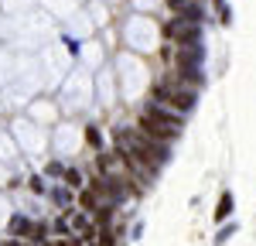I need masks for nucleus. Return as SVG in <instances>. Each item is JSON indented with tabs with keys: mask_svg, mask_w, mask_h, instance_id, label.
<instances>
[{
	"mask_svg": "<svg viewBox=\"0 0 256 246\" xmlns=\"http://www.w3.org/2000/svg\"><path fill=\"white\" fill-rule=\"evenodd\" d=\"M158 102L171 106V110H188V106L195 102V92H192L188 86H174V82H168V86H160V89H158Z\"/></svg>",
	"mask_w": 256,
	"mask_h": 246,
	"instance_id": "7ed1b4c3",
	"label": "nucleus"
},
{
	"mask_svg": "<svg viewBox=\"0 0 256 246\" xmlns=\"http://www.w3.org/2000/svg\"><path fill=\"white\" fill-rule=\"evenodd\" d=\"M140 130H144L150 140H174V137H178V120H174V116H168V113L150 110V113L140 120Z\"/></svg>",
	"mask_w": 256,
	"mask_h": 246,
	"instance_id": "f257e3e1",
	"label": "nucleus"
},
{
	"mask_svg": "<svg viewBox=\"0 0 256 246\" xmlns=\"http://www.w3.org/2000/svg\"><path fill=\"white\" fill-rule=\"evenodd\" d=\"M126 144H130V147H126V150H130V158H134L137 164H144V168H158V164L164 161V150H160L158 144L140 140V137H130Z\"/></svg>",
	"mask_w": 256,
	"mask_h": 246,
	"instance_id": "f03ea898",
	"label": "nucleus"
},
{
	"mask_svg": "<svg viewBox=\"0 0 256 246\" xmlns=\"http://www.w3.org/2000/svg\"><path fill=\"white\" fill-rule=\"evenodd\" d=\"M52 246H72V243H52Z\"/></svg>",
	"mask_w": 256,
	"mask_h": 246,
	"instance_id": "20e7f679",
	"label": "nucleus"
}]
</instances>
